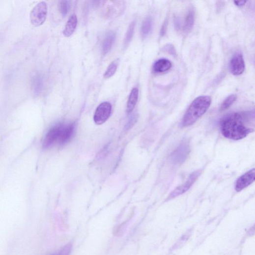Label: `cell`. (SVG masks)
I'll use <instances>...</instances> for the list:
<instances>
[{
	"label": "cell",
	"instance_id": "cell-1",
	"mask_svg": "<svg viewBox=\"0 0 255 255\" xmlns=\"http://www.w3.org/2000/svg\"><path fill=\"white\" fill-rule=\"evenodd\" d=\"M248 119L244 113H235L228 114L220 121V129L223 136L233 140H240L246 137L252 131L245 123Z\"/></svg>",
	"mask_w": 255,
	"mask_h": 255
},
{
	"label": "cell",
	"instance_id": "cell-2",
	"mask_svg": "<svg viewBox=\"0 0 255 255\" xmlns=\"http://www.w3.org/2000/svg\"><path fill=\"white\" fill-rule=\"evenodd\" d=\"M211 104V98L208 96H202L197 98L192 103L186 112L181 126L189 127L202 117L207 111Z\"/></svg>",
	"mask_w": 255,
	"mask_h": 255
},
{
	"label": "cell",
	"instance_id": "cell-3",
	"mask_svg": "<svg viewBox=\"0 0 255 255\" xmlns=\"http://www.w3.org/2000/svg\"><path fill=\"white\" fill-rule=\"evenodd\" d=\"M48 14V7L44 1L39 2L32 9L30 13L31 24L37 27L42 25L46 21Z\"/></svg>",
	"mask_w": 255,
	"mask_h": 255
},
{
	"label": "cell",
	"instance_id": "cell-4",
	"mask_svg": "<svg viewBox=\"0 0 255 255\" xmlns=\"http://www.w3.org/2000/svg\"><path fill=\"white\" fill-rule=\"evenodd\" d=\"M201 173V171L198 170L192 173L187 181L174 189L170 195L168 199H171L187 192L195 184L196 181Z\"/></svg>",
	"mask_w": 255,
	"mask_h": 255
},
{
	"label": "cell",
	"instance_id": "cell-5",
	"mask_svg": "<svg viewBox=\"0 0 255 255\" xmlns=\"http://www.w3.org/2000/svg\"><path fill=\"white\" fill-rule=\"evenodd\" d=\"M112 112V105L111 103L104 102L97 108L94 115V121L97 125L105 123L111 116Z\"/></svg>",
	"mask_w": 255,
	"mask_h": 255
},
{
	"label": "cell",
	"instance_id": "cell-6",
	"mask_svg": "<svg viewBox=\"0 0 255 255\" xmlns=\"http://www.w3.org/2000/svg\"><path fill=\"white\" fill-rule=\"evenodd\" d=\"M190 152V147L188 142L184 141L178 145L171 155V160L175 165H180L184 163Z\"/></svg>",
	"mask_w": 255,
	"mask_h": 255
},
{
	"label": "cell",
	"instance_id": "cell-7",
	"mask_svg": "<svg viewBox=\"0 0 255 255\" xmlns=\"http://www.w3.org/2000/svg\"><path fill=\"white\" fill-rule=\"evenodd\" d=\"M255 181V169H253L239 177L236 182L235 190L240 192Z\"/></svg>",
	"mask_w": 255,
	"mask_h": 255
},
{
	"label": "cell",
	"instance_id": "cell-8",
	"mask_svg": "<svg viewBox=\"0 0 255 255\" xmlns=\"http://www.w3.org/2000/svg\"><path fill=\"white\" fill-rule=\"evenodd\" d=\"M62 126V124H58L49 131L43 142L45 148H49L54 144L58 143Z\"/></svg>",
	"mask_w": 255,
	"mask_h": 255
},
{
	"label": "cell",
	"instance_id": "cell-9",
	"mask_svg": "<svg viewBox=\"0 0 255 255\" xmlns=\"http://www.w3.org/2000/svg\"><path fill=\"white\" fill-rule=\"evenodd\" d=\"M230 69L234 76L241 75L245 69V63L242 55L240 53L235 54L230 62Z\"/></svg>",
	"mask_w": 255,
	"mask_h": 255
},
{
	"label": "cell",
	"instance_id": "cell-10",
	"mask_svg": "<svg viewBox=\"0 0 255 255\" xmlns=\"http://www.w3.org/2000/svg\"><path fill=\"white\" fill-rule=\"evenodd\" d=\"M75 130V126L74 124H62L58 143L63 144L67 142L74 135Z\"/></svg>",
	"mask_w": 255,
	"mask_h": 255
},
{
	"label": "cell",
	"instance_id": "cell-11",
	"mask_svg": "<svg viewBox=\"0 0 255 255\" xmlns=\"http://www.w3.org/2000/svg\"><path fill=\"white\" fill-rule=\"evenodd\" d=\"M78 23L77 16L75 14H72L67 21L63 31V34L65 37H69L74 33L77 27Z\"/></svg>",
	"mask_w": 255,
	"mask_h": 255
},
{
	"label": "cell",
	"instance_id": "cell-12",
	"mask_svg": "<svg viewBox=\"0 0 255 255\" xmlns=\"http://www.w3.org/2000/svg\"><path fill=\"white\" fill-rule=\"evenodd\" d=\"M116 39V33L112 31L109 32L106 35L103 42L102 52L105 55L110 51L113 48Z\"/></svg>",
	"mask_w": 255,
	"mask_h": 255
},
{
	"label": "cell",
	"instance_id": "cell-13",
	"mask_svg": "<svg viewBox=\"0 0 255 255\" xmlns=\"http://www.w3.org/2000/svg\"><path fill=\"white\" fill-rule=\"evenodd\" d=\"M172 67V63L168 59L162 58L157 60L153 64V71L156 74H160L169 71Z\"/></svg>",
	"mask_w": 255,
	"mask_h": 255
},
{
	"label": "cell",
	"instance_id": "cell-14",
	"mask_svg": "<svg viewBox=\"0 0 255 255\" xmlns=\"http://www.w3.org/2000/svg\"><path fill=\"white\" fill-rule=\"evenodd\" d=\"M153 25V21L151 17L148 16L143 20L141 29L142 39H144L147 37L152 29Z\"/></svg>",
	"mask_w": 255,
	"mask_h": 255
},
{
	"label": "cell",
	"instance_id": "cell-15",
	"mask_svg": "<svg viewBox=\"0 0 255 255\" xmlns=\"http://www.w3.org/2000/svg\"><path fill=\"white\" fill-rule=\"evenodd\" d=\"M139 90L137 88H134L129 95L127 104V113H131L134 110L138 99Z\"/></svg>",
	"mask_w": 255,
	"mask_h": 255
},
{
	"label": "cell",
	"instance_id": "cell-16",
	"mask_svg": "<svg viewBox=\"0 0 255 255\" xmlns=\"http://www.w3.org/2000/svg\"><path fill=\"white\" fill-rule=\"evenodd\" d=\"M195 22V13L193 10H190L185 17L182 28L186 31H190L193 28Z\"/></svg>",
	"mask_w": 255,
	"mask_h": 255
},
{
	"label": "cell",
	"instance_id": "cell-17",
	"mask_svg": "<svg viewBox=\"0 0 255 255\" xmlns=\"http://www.w3.org/2000/svg\"><path fill=\"white\" fill-rule=\"evenodd\" d=\"M119 61L118 59H116L108 66L104 75L105 79H110L114 75L118 68Z\"/></svg>",
	"mask_w": 255,
	"mask_h": 255
},
{
	"label": "cell",
	"instance_id": "cell-18",
	"mask_svg": "<svg viewBox=\"0 0 255 255\" xmlns=\"http://www.w3.org/2000/svg\"><path fill=\"white\" fill-rule=\"evenodd\" d=\"M136 26V21H133L129 25L127 29L125 38L124 41V45L126 47L130 43L134 33Z\"/></svg>",
	"mask_w": 255,
	"mask_h": 255
},
{
	"label": "cell",
	"instance_id": "cell-19",
	"mask_svg": "<svg viewBox=\"0 0 255 255\" xmlns=\"http://www.w3.org/2000/svg\"><path fill=\"white\" fill-rule=\"evenodd\" d=\"M237 99V96L235 94H232L227 97L222 103L221 107V111H225L227 110Z\"/></svg>",
	"mask_w": 255,
	"mask_h": 255
},
{
	"label": "cell",
	"instance_id": "cell-20",
	"mask_svg": "<svg viewBox=\"0 0 255 255\" xmlns=\"http://www.w3.org/2000/svg\"><path fill=\"white\" fill-rule=\"evenodd\" d=\"M58 9L62 15L65 17L70 9L69 2L67 1H60L58 4Z\"/></svg>",
	"mask_w": 255,
	"mask_h": 255
},
{
	"label": "cell",
	"instance_id": "cell-21",
	"mask_svg": "<svg viewBox=\"0 0 255 255\" xmlns=\"http://www.w3.org/2000/svg\"><path fill=\"white\" fill-rule=\"evenodd\" d=\"M72 248L71 244L65 245L59 252L57 255H69Z\"/></svg>",
	"mask_w": 255,
	"mask_h": 255
},
{
	"label": "cell",
	"instance_id": "cell-22",
	"mask_svg": "<svg viewBox=\"0 0 255 255\" xmlns=\"http://www.w3.org/2000/svg\"><path fill=\"white\" fill-rule=\"evenodd\" d=\"M164 51L173 56H175L176 55V51L174 46L171 44L166 45L164 48Z\"/></svg>",
	"mask_w": 255,
	"mask_h": 255
},
{
	"label": "cell",
	"instance_id": "cell-23",
	"mask_svg": "<svg viewBox=\"0 0 255 255\" xmlns=\"http://www.w3.org/2000/svg\"><path fill=\"white\" fill-rule=\"evenodd\" d=\"M168 25V21L167 19H166L164 21V23L163 24V25H162L161 30H160L161 36H163L165 35L167 30Z\"/></svg>",
	"mask_w": 255,
	"mask_h": 255
},
{
	"label": "cell",
	"instance_id": "cell-24",
	"mask_svg": "<svg viewBox=\"0 0 255 255\" xmlns=\"http://www.w3.org/2000/svg\"><path fill=\"white\" fill-rule=\"evenodd\" d=\"M34 80V88L36 90H40L41 88V85H42L41 78L36 77Z\"/></svg>",
	"mask_w": 255,
	"mask_h": 255
},
{
	"label": "cell",
	"instance_id": "cell-25",
	"mask_svg": "<svg viewBox=\"0 0 255 255\" xmlns=\"http://www.w3.org/2000/svg\"><path fill=\"white\" fill-rule=\"evenodd\" d=\"M246 2V1H234L235 5L239 7L243 6Z\"/></svg>",
	"mask_w": 255,
	"mask_h": 255
},
{
	"label": "cell",
	"instance_id": "cell-26",
	"mask_svg": "<svg viewBox=\"0 0 255 255\" xmlns=\"http://www.w3.org/2000/svg\"></svg>",
	"mask_w": 255,
	"mask_h": 255
}]
</instances>
